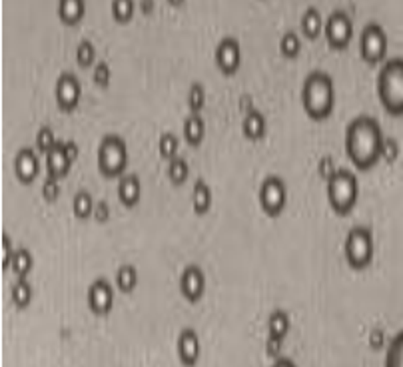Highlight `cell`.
<instances>
[{"mask_svg":"<svg viewBox=\"0 0 403 367\" xmlns=\"http://www.w3.org/2000/svg\"><path fill=\"white\" fill-rule=\"evenodd\" d=\"M384 130L375 116L362 112L355 114L346 126V152L351 162L367 170L382 158Z\"/></svg>","mask_w":403,"mask_h":367,"instance_id":"cell-1","label":"cell"},{"mask_svg":"<svg viewBox=\"0 0 403 367\" xmlns=\"http://www.w3.org/2000/svg\"><path fill=\"white\" fill-rule=\"evenodd\" d=\"M302 104L315 120L328 118L335 106V82L324 68H313L302 82Z\"/></svg>","mask_w":403,"mask_h":367,"instance_id":"cell-2","label":"cell"},{"mask_svg":"<svg viewBox=\"0 0 403 367\" xmlns=\"http://www.w3.org/2000/svg\"><path fill=\"white\" fill-rule=\"evenodd\" d=\"M377 96L391 114H403V56L385 58L377 70Z\"/></svg>","mask_w":403,"mask_h":367,"instance_id":"cell-3","label":"cell"},{"mask_svg":"<svg viewBox=\"0 0 403 367\" xmlns=\"http://www.w3.org/2000/svg\"><path fill=\"white\" fill-rule=\"evenodd\" d=\"M326 192L331 208L340 214H346L360 198V180L353 170L337 166L330 178H326Z\"/></svg>","mask_w":403,"mask_h":367,"instance_id":"cell-4","label":"cell"},{"mask_svg":"<svg viewBox=\"0 0 403 367\" xmlns=\"http://www.w3.org/2000/svg\"><path fill=\"white\" fill-rule=\"evenodd\" d=\"M128 166V144L116 134L106 132L98 144V168L106 176H122Z\"/></svg>","mask_w":403,"mask_h":367,"instance_id":"cell-5","label":"cell"},{"mask_svg":"<svg viewBox=\"0 0 403 367\" xmlns=\"http://www.w3.org/2000/svg\"><path fill=\"white\" fill-rule=\"evenodd\" d=\"M373 250H375V239H373V230L367 224H355L349 228L344 239V254L351 268H366L367 264L373 259Z\"/></svg>","mask_w":403,"mask_h":367,"instance_id":"cell-6","label":"cell"},{"mask_svg":"<svg viewBox=\"0 0 403 367\" xmlns=\"http://www.w3.org/2000/svg\"><path fill=\"white\" fill-rule=\"evenodd\" d=\"M387 44H389V38H387L384 24L377 20L366 22V26L360 32V52L364 56V60L371 64L384 62Z\"/></svg>","mask_w":403,"mask_h":367,"instance_id":"cell-7","label":"cell"},{"mask_svg":"<svg viewBox=\"0 0 403 367\" xmlns=\"http://www.w3.org/2000/svg\"><path fill=\"white\" fill-rule=\"evenodd\" d=\"M257 200H259V206L264 208L266 214L277 216L288 204V184H286V180L277 174L264 176V180L259 182V190H257Z\"/></svg>","mask_w":403,"mask_h":367,"instance_id":"cell-8","label":"cell"},{"mask_svg":"<svg viewBox=\"0 0 403 367\" xmlns=\"http://www.w3.org/2000/svg\"><path fill=\"white\" fill-rule=\"evenodd\" d=\"M324 34L331 46L346 48L353 38V19L344 8H333L324 22Z\"/></svg>","mask_w":403,"mask_h":367,"instance_id":"cell-9","label":"cell"},{"mask_svg":"<svg viewBox=\"0 0 403 367\" xmlns=\"http://www.w3.org/2000/svg\"><path fill=\"white\" fill-rule=\"evenodd\" d=\"M55 98L60 108L64 110H72L78 106L80 98H82V82L78 78V74L72 70H64L58 74L55 82Z\"/></svg>","mask_w":403,"mask_h":367,"instance_id":"cell-10","label":"cell"},{"mask_svg":"<svg viewBox=\"0 0 403 367\" xmlns=\"http://www.w3.org/2000/svg\"><path fill=\"white\" fill-rule=\"evenodd\" d=\"M242 58H244V52H242L238 37L224 34L214 48V60H216L218 68L222 72L234 74L242 66Z\"/></svg>","mask_w":403,"mask_h":367,"instance_id":"cell-11","label":"cell"},{"mask_svg":"<svg viewBox=\"0 0 403 367\" xmlns=\"http://www.w3.org/2000/svg\"><path fill=\"white\" fill-rule=\"evenodd\" d=\"M86 299H88L92 312L98 313V315L112 312V308H114V286L106 277H96L88 286Z\"/></svg>","mask_w":403,"mask_h":367,"instance_id":"cell-12","label":"cell"},{"mask_svg":"<svg viewBox=\"0 0 403 367\" xmlns=\"http://www.w3.org/2000/svg\"><path fill=\"white\" fill-rule=\"evenodd\" d=\"M180 292L188 301H198L206 292V274L198 264H188L180 272Z\"/></svg>","mask_w":403,"mask_h":367,"instance_id":"cell-13","label":"cell"},{"mask_svg":"<svg viewBox=\"0 0 403 367\" xmlns=\"http://www.w3.org/2000/svg\"><path fill=\"white\" fill-rule=\"evenodd\" d=\"M14 172L19 176V180L22 182H32L40 174V156H38V150L35 146H20L14 154Z\"/></svg>","mask_w":403,"mask_h":367,"instance_id":"cell-14","label":"cell"},{"mask_svg":"<svg viewBox=\"0 0 403 367\" xmlns=\"http://www.w3.org/2000/svg\"><path fill=\"white\" fill-rule=\"evenodd\" d=\"M178 357L186 367H192L198 364L202 353L200 335L194 328H184L178 333Z\"/></svg>","mask_w":403,"mask_h":367,"instance_id":"cell-15","label":"cell"},{"mask_svg":"<svg viewBox=\"0 0 403 367\" xmlns=\"http://www.w3.org/2000/svg\"><path fill=\"white\" fill-rule=\"evenodd\" d=\"M142 196V180L136 172H124L118 178V198L126 206H134Z\"/></svg>","mask_w":403,"mask_h":367,"instance_id":"cell-16","label":"cell"},{"mask_svg":"<svg viewBox=\"0 0 403 367\" xmlns=\"http://www.w3.org/2000/svg\"><path fill=\"white\" fill-rule=\"evenodd\" d=\"M46 168H48V174H55L58 178H62L64 174H68L72 160L68 158L66 150H64V140H58L55 146L50 148L46 154Z\"/></svg>","mask_w":403,"mask_h":367,"instance_id":"cell-17","label":"cell"},{"mask_svg":"<svg viewBox=\"0 0 403 367\" xmlns=\"http://www.w3.org/2000/svg\"><path fill=\"white\" fill-rule=\"evenodd\" d=\"M182 134L184 138L192 144L198 146L204 136H206V120L200 112H188L182 122Z\"/></svg>","mask_w":403,"mask_h":367,"instance_id":"cell-18","label":"cell"},{"mask_svg":"<svg viewBox=\"0 0 403 367\" xmlns=\"http://www.w3.org/2000/svg\"><path fill=\"white\" fill-rule=\"evenodd\" d=\"M268 128V120H266V114L257 108H250L246 110L244 118H242V130L244 134L250 138V140H257L266 134Z\"/></svg>","mask_w":403,"mask_h":367,"instance_id":"cell-19","label":"cell"},{"mask_svg":"<svg viewBox=\"0 0 403 367\" xmlns=\"http://www.w3.org/2000/svg\"><path fill=\"white\" fill-rule=\"evenodd\" d=\"M324 22H326V17L322 14V10H320L315 4H310V6L302 12V17H299L302 32L310 38H315L317 34L324 32Z\"/></svg>","mask_w":403,"mask_h":367,"instance_id":"cell-20","label":"cell"},{"mask_svg":"<svg viewBox=\"0 0 403 367\" xmlns=\"http://www.w3.org/2000/svg\"><path fill=\"white\" fill-rule=\"evenodd\" d=\"M214 202V192L212 186L206 182V178H196L192 188V206L198 214H206Z\"/></svg>","mask_w":403,"mask_h":367,"instance_id":"cell-21","label":"cell"},{"mask_svg":"<svg viewBox=\"0 0 403 367\" xmlns=\"http://www.w3.org/2000/svg\"><path fill=\"white\" fill-rule=\"evenodd\" d=\"M56 12L62 22L66 24H76L84 19L86 14V2L84 0H58Z\"/></svg>","mask_w":403,"mask_h":367,"instance_id":"cell-22","label":"cell"},{"mask_svg":"<svg viewBox=\"0 0 403 367\" xmlns=\"http://www.w3.org/2000/svg\"><path fill=\"white\" fill-rule=\"evenodd\" d=\"M290 328H292V317H290V313L286 312L284 308H275V310H272L270 317H268V333H270L272 337L284 339V337L290 333Z\"/></svg>","mask_w":403,"mask_h":367,"instance_id":"cell-23","label":"cell"},{"mask_svg":"<svg viewBox=\"0 0 403 367\" xmlns=\"http://www.w3.org/2000/svg\"><path fill=\"white\" fill-rule=\"evenodd\" d=\"M384 367H403V330H400L387 344Z\"/></svg>","mask_w":403,"mask_h":367,"instance_id":"cell-24","label":"cell"},{"mask_svg":"<svg viewBox=\"0 0 403 367\" xmlns=\"http://www.w3.org/2000/svg\"><path fill=\"white\" fill-rule=\"evenodd\" d=\"M10 268L14 270V274L19 277H26V274L35 268V256L28 248L20 246L14 250V256H12V261H10Z\"/></svg>","mask_w":403,"mask_h":367,"instance_id":"cell-25","label":"cell"},{"mask_svg":"<svg viewBox=\"0 0 403 367\" xmlns=\"http://www.w3.org/2000/svg\"><path fill=\"white\" fill-rule=\"evenodd\" d=\"M138 284V270L134 264H120L116 270V286L122 292H132Z\"/></svg>","mask_w":403,"mask_h":367,"instance_id":"cell-26","label":"cell"},{"mask_svg":"<svg viewBox=\"0 0 403 367\" xmlns=\"http://www.w3.org/2000/svg\"><path fill=\"white\" fill-rule=\"evenodd\" d=\"M10 297H12V301L19 308H26L32 301V297H35V290H32L30 281L26 277H19L12 284V288H10Z\"/></svg>","mask_w":403,"mask_h":367,"instance_id":"cell-27","label":"cell"},{"mask_svg":"<svg viewBox=\"0 0 403 367\" xmlns=\"http://www.w3.org/2000/svg\"><path fill=\"white\" fill-rule=\"evenodd\" d=\"M94 206H96V202H94V198H92L88 190H78L74 194L72 210L78 218H86V216L94 214Z\"/></svg>","mask_w":403,"mask_h":367,"instance_id":"cell-28","label":"cell"},{"mask_svg":"<svg viewBox=\"0 0 403 367\" xmlns=\"http://www.w3.org/2000/svg\"><path fill=\"white\" fill-rule=\"evenodd\" d=\"M158 150L160 154L164 156L166 160L178 156V150H180V136L172 130H166L160 134V140H158Z\"/></svg>","mask_w":403,"mask_h":367,"instance_id":"cell-29","label":"cell"},{"mask_svg":"<svg viewBox=\"0 0 403 367\" xmlns=\"http://www.w3.org/2000/svg\"><path fill=\"white\" fill-rule=\"evenodd\" d=\"M188 174H190V164L182 154L168 160V176L172 182H184L188 178Z\"/></svg>","mask_w":403,"mask_h":367,"instance_id":"cell-30","label":"cell"},{"mask_svg":"<svg viewBox=\"0 0 403 367\" xmlns=\"http://www.w3.org/2000/svg\"><path fill=\"white\" fill-rule=\"evenodd\" d=\"M302 48V38L295 30H286L279 37V50L284 56H295Z\"/></svg>","mask_w":403,"mask_h":367,"instance_id":"cell-31","label":"cell"},{"mask_svg":"<svg viewBox=\"0 0 403 367\" xmlns=\"http://www.w3.org/2000/svg\"><path fill=\"white\" fill-rule=\"evenodd\" d=\"M206 104V88L204 84L194 80L188 88V106H190V112H200Z\"/></svg>","mask_w":403,"mask_h":367,"instance_id":"cell-32","label":"cell"},{"mask_svg":"<svg viewBox=\"0 0 403 367\" xmlns=\"http://www.w3.org/2000/svg\"><path fill=\"white\" fill-rule=\"evenodd\" d=\"M76 60L82 64V66H86V64H96L98 60H96V46H94V42H92L90 38H82L80 42H78V46H76Z\"/></svg>","mask_w":403,"mask_h":367,"instance_id":"cell-33","label":"cell"},{"mask_svg":"<svg viewBox=\"0 0 403 367\" xmlns=\"http://www.w3.org/2000/svg\"><path fill=\"white\" fill-rule=\"evenodd\" d=\"M60 138L56 136L55 128L50 126V124H42L40 128H38L37 132V148L40 150V152H48L50 148L55 146L56 142H58Z\"/></svg>","mask_w":403,"mask_h":367,"instance_id":"cell-34","label":"cell"},{"mask_svg":"<svg viewBox=\"0 0 403 367\" xmlns=\"http://www.w3.org/2000/svg\"><path fill=\"white\" fill-rule=\"evenodd\" d=\"M112 14L116 20H130L134 17V10H136V4L134 0H112L110 2Z\"/></svg>","mask_w":403,"mask_h":367,"instance_id":"cell-35","label":"cell"},{"mask_svg":"<svg viewBox=\"0 0 403 367\" xmlns=\"http://www.w3.org/2000/svg\"><path fill=\"white\" fill-rule=\"evenodd\" d=\"M92 76H94V80L98 82V84H102V86H106L108 82H110V64L106 62V60H98L96 64H94V68H92Z\"/></svg>","mask_w":403,"mask_h":367,"instance_id":"cell-36","label":"cell"},{"mask_svg":"<svg viewBox=\"0 0 403 367\" xmlns=\"http://www.w3.org/2000/svg\"><path fill=\"white\" fill-rule=\"evenodd\" d=\"M400 152H402V148H400V142H397V138H393V136H385L384 138V144H382V158L385 160H395L397 156H400Z\"/></svg>","mask_w":403,"mask_h":367,"instance_id":"cell-37","label":"cell"},{"mask_svg":"<svg viewBox=\"0 0 403 367\" xmlns=\"http://www.w3.org/2000/svg\"><path fill=\"white\" fill-rule=\"evenodd\" d=\"M60 192V178L55 174H48L44 180H42V194L46 200H55Z\"/></svg>","mask_w":403,"mask_h":367,"instance_id":"cell-38","label":"cell"},{"mask_svg":"<svg viewBox=\"0 0 403 367\" xmlns=\"http://www.w3.org/2000/svg\"><path fill=\"white\" fill-rule=\"evenodd\" d=\"M14 250H17V248H12V239H10V236L4 232V234H2V270H8V268H10V261H12V256H14Z\"/></svg>","mask_w":403,"mask_h":367,"instance_id":"cell-39","label":"cell"},{"mask_svg":"<svg viewBox=\"0 0 403 367\" xmlns=\"http://www.w3.org/2000/svg\"><path fill=\"white\" fill-rule=\"evenodd\" d=\"M335 168H337V164L333 162V158H331L330 154H326V156H322V158L317 160V172H320L324 178H330Z\"/></svg>","mask_w":403,"mask_h":367,"instance_id":"cell-40","label":"cell"},{"mask_svg":"<svg viewBox=\"0 0 403 367\" xmlns=\"http://www.w3.org/2000/svg\"><path fill=\"white\" fill-rule=\"evenodd\" d=\"M369 346L373 349H382L385 346V331L382 328H373L369 331Z\"/></svg>","mask_w":403,"mask_h":367,"instance_id":"cell-41","label":"cell"},{"mask_svg":"<svg viewBox=\"0 0 403 367\" xmlns=\"http://www.w3.org/2000/svg\"><path fill=\"white\" fill-rule=\"evenodd\" d=\"M94 216H96V220L100 221H106L110 218V204L106 202V200H98L96 206H94Z\"/></svg>","mask_w":403,"mask_h":367,"instance_id":"cell-42","label":"cell"},{"mask_svg":"<svg viewBox=\"0 0 403 367\" xmlns=\"http://www.w3.org/2000/svg\"><path fill=\"white\" fill-rule=\"evenodd\" d=\"M282 341H284V339L268 335V341H266V349H268V353H270V355H277V353L282 351Z\"/></svg>","mask_w":403,"mask_h":367,"instance_id":"cell-43","label":"cell"},{"mask_svg":"<svg viewBox=\"0 0 403 367\" xmlns=\"http://www.w3.org/2000/svg\"><path fill=\"white\" fill-rule=\"evenodd\" d=\"M64 150H66V154H68V158H70L72 162L78 158L80 148H78V142H76V140H64Z\"/></svg>","mask_w":403,"mask_h":367,"instance_id":"cell-44","label":"cell"},{"mask_svg":"<svg viewBox=\"0 0 403 367\" xmlns=\"http://www.w3.org/2000/svg\"><path fill=\"white\" fill-rule=\"evenodd\" d=\"M272 367H297V364L293 361L292 357H286V355H277Z\"/></svg>","mask_w":403,"mask_h":367,"instance_id":"cell-45","label":"cell"},{"mask_svg":"<svg viewBox=\"0 0 403 367\" xmlns=\"http://www.w3.org/2000/svg\"><path fill=\"white\" fill-rule=\"evenodd\" d=\"M142 8H144V10H152V8H154V2H152V0H142Z\"/></svg>","mask_w":403,"mask_h":367,"instance_id":"cell-46","label":"cell"}]
</instances>
